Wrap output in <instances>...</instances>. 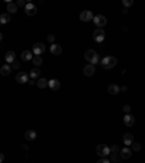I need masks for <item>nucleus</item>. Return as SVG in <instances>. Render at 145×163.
I'll use <instances>...</instances> for the list:
<instances>
[{
  "label": "nucleus",
  "instance_id": "10",
  "mask_svg": "<svg viewBox=\"0 0 145 163\" xmlns=\"http://www.w3.org/2000/svg\"><path fill=\"white\" fill-rule=\"evenodd\" d=\"M25 13H26L28 16L36 15V6L32 4V3H26V6H25Z\"/></svg>",
  "mask_w": 145,
  "mask_h": 163
},
{
  "label": "nucleus",
  "instance_id": "6",
  "mask_svg": "<svg viewBox=\"0 0 145 163\" xmlns=\"http://www.w3.org/2000/svg\"><path fill=\"white\" fill-rule=\"evenodd\" d=\"M16 82L18 83H28L29 82V74L26 71H19L16 74Z\"/></svg>",
  "mask_w": 145,
  "mask_h": 163
},
{
  "label": "nucleus",
  "instance_id": "21",
  "mask_svg": "<svg viewBox=\"0 0 145 163\" xmlns=\"http://www.w3.org/2000/svg\"><path fill=\"white\" fill-rule=\"evenodd\" d=\"M34 58V54H32V51H28V50H25L22 53V60L23 61H31Z\"/></svg>",
  "mask_w": 145,
  "mask_h": 163
},
{
  "label": "nucleus",
  "instance_id": "36",
  "mask_svg": "<svg viewBox=\"0 0 145 163\" xmlns=\"http://www.w3.org/2000/svg\"><path fill=\"white\" fill-rule=\"evenodd\" d=\"M126 89H128V87H126V86H122V87H119V90H122V92H126Z\"/></svg>",
  "mask_w": 145,
  "mask_h": 163
},
{
  "label": "nucleus",
  "instance_id": "7",
  "mask_svg": "<svg viewBox=\"0 0 145 163\" xmlns=\"http://www.w3.org/2000/svg\"><path fill=\"white\" fill-rule=\"evenodd\" d=\"M45 51V45L42 42H36L32 48V54L34 55H41Z\"/></svg>",
  "mask_w": 145,
  "mask_h": 163
},
{
  "label": "nucleus",
  "instance_id": "9",
  "mask_svg": "<svg viewBox=\"0 0 145 163\" xmlns=\"http://www.w3.org/2000/svg\"><path fill=\"white\" fill-rule=\"evenodd\" d=\"M123 124H125L126 127H134L135 117L131 115V114H125V117H123Z\"/></svg>",
  "mask_w": 145,
  "mask_h": 163
},
{
  "label": "nucleus",
  "instance_id": "11",
  "mask_svg": "<svg viewBox=\"0 0 145 163\" xmlns=\"http://www.w3.org/2000/svg\"><path fill=\"white\" fill-rule=\"evenodd\" d=\"M49 51H51L54 55H60L61 53H63V47L54 42V44H51V47H49Z\"/></svg>",
  "mask_w": 145,
  "mask_h": 163
},
{
  "label": "nucleus",
  "instance_id": "3",
  "mask_svg": "<svg viewBox=\"0 0 145 163\" xmlns=\"http://www.w3.org/2000/svg\"><path fill=\"white\" fill-rule=\"evenodd\" d=\"M96 153H97L100 157H106V156L110 154V149H109V146H106V144H99V146L96 147Z\"/></svg>",
  "mask_w": 145,
  "mask_h": 163
},
{
  "label": "nucleus",
  "instance_id": "20",
  "mask_svg": "<svg viewBox=\"0 0 145 163\" xmlns=\"http://www.w3.org/2000/svg\"><path fill=\"white\" fill-rule=\"evenodd\" d=\"M10 22V15L9 13H1L0 15V25H6Z\"/></svg>",
  "mask_w": 145,
  "mask_h": 163
},
{
  "label": "nucleus",
  "instance_id": "1",
  "mask_svg": "<svg viewBox=\"0 0 145 163\" xmlns=\"http://www.w3.org/2000/svg\"><path fill=\"white\" fill-rule=\"evenodd\" d=\"M84 58L89 61V64H97L99 61H100V57H99V54L94 51V50H87L86 53H84Z\"/></svg>",
  "mask_w": 145,
  "mask_h": 163
},
{
  "label": "nucleus",
  "instance_id": "16",
  "mask_svg": "<svg viewBox=\"0 0 145 163\" xmlns=\"http://www.w3.org/2000/svg\"><path fill=\"white\" fill-rule=\"evenodd\" d=\"M119 153H121V157H122V159H129V157L132 156L131 149H128V147H123V149H121V150H119Z\"/></svg>",
  "mask_w": 145,
  "mask_h": 163
},
{
  "label": "nucleus",
  "instance_id": "5",
  "mask_svg": "<svg viewBox=\"0 0 145 163\" xmlns=\"http://www.w3.org/2000/svg\"><path fill=\"white\" fill-rule=\"evenodd\" d=\"M105 31H103V28H97L94 32H93V38H94V41L96 42H102L103 39H105Z\"/></svg>",
  "mask_w": 145,
  "mask_h": 163
},
{
  "label": "nucleus",
  "instance_id": "28",
  "mask_svg": "<svg viewBox=\"0 0 145 163\" xmlns=\"http://www.w3.org/2000/svg\"><path fill=\"white\" fill-rule=\"evenodd\" d=\"M132 3H134L132 0H123V1H122V4H123V7H125V9H126L128 6H131Z\"/></svg>",
  "mask_w": 145,
  "mask_h": 163
},
{
  "label": "nucleus",
  "instance_id": "31",
  "mask_svg": "<svg viewBox=\"0 0 145 163\" xmlns=\"http://www.w3.org/2000/svg\"><path fill=\"white\" fill-rule=\"evenodd\" d=\"M10 67H12V68H16V70H18V68H19V63L15 60V61H13V63L10 64Z\"/></svg>",
  "mask_w": 145,
  "mask_h": 163
},
{
  "label": "nucleus",
  "instance_id": "15",
  "mask_svg": "<svg viewBox=\"0 0 145 163\" xmlns=\"http://www.w3.org/2000/svg\"><path fill=\"white\" fill-rule=\"evenodd\" d=\"M35 138H36V131L28 130L26 132H25V140H28V141H34Z\"/></svg>",
  "mask_w": 145,
  "mask_h": 163
},
{
  "label": "nucleus",
  "instance_id": "22",
  "mask_svg": "<svg viewBox=\"0 0 145 163\" xmlns=\"http://www.w3.org/2000/svg\"><path fill=\"white\" fill-rule=\"evenodd\" d=\"M39 74H41V70L35 67V68H32V70H31L29 77H31V80H35V79H39Z\"/></svg>",
  "mask_w": 145,
  "mask_h": 163
},
{
  "label": "nucleus",
  "instance_id": "17",
  "mask_svg": "<svg viewBox=\"0 0 145 163\" xmlns=\"http://www.w3.org/2000/svg\"><path fill=\"white\" fill-rule=\"evenodd\" d=\"M10 71H12L10 64H4V65L0 67V74H1V76H9Z\"/></svg>",
  "mask_w": 145,
  "mask_h": 163
},
{
  "label": "nucleus",
  "instance_id": "2",
  "mask_svg": "<svg viewBox=\"0 0 145 163\" xmlns=\"http://www.w3.org/2000/svg\"><path fill=\"white\" fill-rule=\"evenodd\" d=\"M116 63H118V60H116L115 57H112V55H106L105 58H102V61H100L102 67H103L105 70H110V68H113V67L116 65Z\"/></svg>",
  "mask_w": 145,
  "mask_h": 163
},
{
  "label": "nucleus",
  "instance_id": "37",
  "mask_svg": "<svg viewBox=\"0 0 145 163\" xmlns=\"http://www.w3.org/2000/svg\"><path fill=\"white\" fill-rule=\"evenodd\" d=\"M1 39H3V33L0 32V41H1Z\"/></svg>",
  "mask_w": 145,
  "mask_h": 163
},
{
  "label": "nucleus",
  "instance_id": "38",
  "mask_svg": "<svg viewBox=\"0 0 145 163\" xmlns=\"http://www.w3.org/2000/svg\"><path fill=\"white\" fill-rule=\"evenodd\" d=\"M110 163H116V162H110Z\"/></svg>",
  "mask_w": 145,
  "mask_h": 163
},
{
  "label": "nucleus",
  "instance_id": "32",
  "mask_svg": "<svg viewBox=\"0 0 145 163\" xmlns=\"http://www.w3.org/2000/svg\"><path fill=\"white\" fill-rule=\"evenodd\" d=\"M123 112L129 114V112H131V106H129V105H123Z\"/></svg>",
  "mask_w": 145,
  "mask_h": 163
},
{
  "label": "nucleus",
  "instance_id": "30",
  "mask_svg": "<svg viewBox=\"0 0 145 163\" xmlns=\"http://www.w3.org/2000/svg\"><path fill=\"white\" fill-rule=\"evenodd\" d=\"M112 154V162H119V156H118V153H116V154H115V153H110Z\"/></svg>",
  "mask_w": 145,
  "mask_h": 163
},
{
  "label": "nucleus",
  "instance_id": "29",
  "mask_svg": "<svg viewBox=\"0 0 145 163\" xmlns=\"http://www.w3.org/2000/svg\"><path fill=\"white\" fill-rule=\"evenodd\" d=\"M16 6H18V7H25V6H26V1H23V0H18V1H16Z\"/></svg>",
  "mask_w": 145,
  "mask_h": 163
},
{
  "label": "nucleus",
  "instance_id": "13",
  "mask_svg": "<svg viewBox=\"0 0 145 163\" xmlns=\"http://www.w3.org/2000/svg\"><path fill=\"white\" fill-rule=\"evenodd\" d=\"M123 144H126V146H131L132 141H134V135L131 134V132H126V134H123V138H122Z\"/></svg>",
  "mask_w": 145,
  "mask_h": 163
},
{
  "label": "nucleus",
  "instance_id": "14",
  "mask_svg": "<svg viewBox=\"0 0 145 163\" xmlns=\"http://www.w3.org/2000/svg\"><path fill=\"white\" fill-rule=\"evenodd\" d=\"M48 86L51 87L52 90H58L60 86H61V83H60V80H57V79H51V80H48Z\"/></svg>",
  "mask_w": 145,
  "mask_h": 163
},
{
  "label": "nucleus",
  "instance_id": "19",
  "mask_svg": "<svg viewBox=\"0 0 145 163\" xmlns=\"http://www.w3.org/2000/svg\"><path fill=\"white\" fill-rule=\"evenodd\" d=\"M35 83H36V86L39 87V89H45V87L48 86V80H46V79H44V77H39V79H38Z\"/></svg>",
  "mask_w": 145,
  "mask_h": 163
},
{
  "label": "nucleus",
  "instance_id": "27",
  "mask_svg": "<svg viewBox=\"0 0 145 163\" xmlns=\"http://www.w3.org/2000/svg\"><path fill=\"white\" fill-rule=\"evenodd\" d=\"M109 149H110V153H115V154H116V153H119V150H121V149H119V146H116V144H113V146L109 147Z\"/></svg>",
  "mask_w": 145,
  "mask_h": 163
},
{
  "label": "nucleus",
  "instance_id": "18",
  "mask_svg": "<svg viewBox=\"0 0 145 163\" xmlns=\"http://www.w3.org/2000/svg\"><path fill=\"white\" fill-rule=\"evenodd\" d=\"M84 74L86 76H91V74H94V71H96V68H94V65L93 64H87L86 67H84Z\"/></svg>",
  "mask_w": 145,
  "mask_h": 163
},
{
  "label": "nucleus",
  "instance_id": "4",
  "mask_svg": "<svg viewBox=\"0 0 145 163\" xmlns=\"http://www.w3.org/2000/svg\"><path fill=\"white\" fill-rule=\"evenodd\" d=\"M93 22H94V25H96L97 28H103V26L107 23V19H106L103 15H96V16H93Z\"/></svg>",
  "mask_w": 145,
  "mask_h": 163
},
{
  "label": "nucleus",
  "instance_id": "23",
  "mask_svg": "<svg viewBox=\"0 0 145 163\" xmlns=\"http://www.w3.org/2000/svg\"><path fill=\"white\" fill-rule=\"evenodd\" d=\"M7 12H9V15H12V13H16V12H18V6H16V3H12V1H9V3H7Z\"/></svg>",
  "mask_w": 145,
  "mask_h": 163
},
{
  "label": "nucleus",
  "instance_id": "8",
  "mask_svg": "<svg viewBox=\"0 0 145 163\" xmlns=\"http://www.w3.org/2000/svg\"><path fill=\"white\" fill-rule=\"evenodd\" d=\"M80 21H83V22H90V21H93V12H90V10H83L81 13H80Z\"/></svg>",
  "mask_w": 145,
  "mask_h": 163
},
{
  "label": "nucleus",
  "instance_id": "24",
  "mask_svg": "<svg viewBox=\"0 0 145 163\" xmlns=\"http://www.w3.org/2000/svg\"><path fill=\"white\" fill-rule=\"evenodd\" d=\"M107 92H109L110 95H118V93H119V86H116V85H110V86L107 87Z\"/></svg>",
  "mask_w": 145,
  "mask_h": 163
},
{
  "label": "nucleus",
  "instance_id": "12",
  "mask_svg": "<svg viewBox=\"0 0 145 163\" xmlns=\"http://www.w3.org/2000/svg\"><path fill=\"white\" fill-rule=\"evenodd\" d=\"M4 60H6V64H12V63L16 60V54H15V51H7L6 55H4Z\"/></svg>",
  "mask_w": 145,
  "mask_h": 163
},
{
  "label": "nucleus",
  "instance_id": "25",
  "mask_svg": "<svg viewBox=\"0 0 145 163\" xmlns=\"http://www.w3.org/2000/svg\"><path fill=\"white\" fill-rule=\"evenodd\" d=\"M42 61H44V60H42V57H41V55H34V58H32V63L36 65V68L42 64Z\"/></svg>",
  "mask_w": 145,
  "mask_h": 163
},
{
  "label": "nucleus",
  "instance_id": "34",
  "mask_svg": "<svg viewBox=\"0 0 145 163\" xmlns=\"http://www.w3.org/2000/svg\"><path fill=\"white\" fill-rule=\"evenodd\" d=\"M97 163H110V160H107V159H105V157H103V159H100Z\"/></svg>",
  "mask_w": 145,
  "mask_h": 163
},
{
  "label": "nucleus",
  "instance_id": "26",
  "mask_svg": "<svg viewBox=\"0 0 145 163\" xmlns=\"http://www.w3.org/2000/svg\"><path fill=\"white\" fill-rule=\"evenodd\" d=\"M139 150H141V144L132 141V144H131V152L134 153V152H139Z\"/></svg>",
  "mask_w": 145,
  "mask_h": 163
},
{
  "label": "nucleus",
  "instance_id": "33",
  "mask_svg": "<svg viewBox=\"0 0 145 163\" xmlns=\"http://www.w3.org/2000/svg\"><path fill=\"white\" fill-rule=\"evenodd\" d=\"M54 39H55V35H52V33H49V35H48V41H49V42H52V44H54Z\"/></svg>",
  "mask_w": 145,
  "mask_h": 163
},
{
  "label": "nucleus",
  "instance_id": "35",
  "mask_svg": "<svg viewBox=\"0 0 145 163\" xmlns=\"http://www.w3.org/2000/svg\"><path fill=\"white\" fill-rule=\"evenodd\" d=\"M3 162H4V154L0 153V163H3Z\"/></svg>",
  "mask_w": 145,
  "mask_h": 163
}]
</instances>
